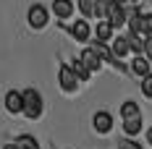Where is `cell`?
<instances>
[{"mask_svg":"<svg viewBox=\"0 0 152 149\" xmlns=\"http://www.w3.org/2000/svg\"><path fill=\"white\" fill-rule=\"evenodd\" d=\"M147 144H150V147H152V128H150V131H147Z\"/></svg>","mask_w":152,"mask_h":149,"instance_id":"24","label":"cell"},{"mask_svg":"<svg viewBox=\"0 0 152 149\" xmlns=\"http://www.w3.org/2000/svg\"><path fill=\"white\" fill-rule=\"evenodd\" d=\"M105 21L113 26V29H121L123 24H126V5H118V3H107V16Z\"/></svg>","mask_w":152,"mask_h":149,"instance_id":"4","label":"cell"},{"mask_svg":"<svg viewBox=\"0 0 152 149\" xmlns=\"http://www.w3.org/2000/svg\"><path fill=\"white\" fill-rule=\"evenodd\" d=\"M16 144H18L21 149H39L37 139H34V136H29V134H21L18 139H16Z\"/></svg>","mask_w":152,"mask_h":149,"instance_id":"17","label":"cell"},{"mask_svg":"<svg viewBox=\"0 0 152 149\" xmlns=\"http://www.w3.org/2000/svg\"><path fill=\"white\" fill-rule=\"evenodd\" d=\"M94 37H97V42H107V39H113V26L107 24L105 18L97 24V29H94Z\"/></svg>","mask_w":152,"mask_h":149,"instance_id":"13","label":"cell"},{"mask_svg":"<svg viewBox=\"0 0 152 149\" xmlns=\"http://www.w3.org/2000/svg\"><path fill=\"white\" fill-rule=\"evenodd\" d=\"M79 11L84 13V18H94V0H79Z\"/></svg>","mask_w":152,"mask_h":149,"instance_id":"18","label":"cell"},{"mask_svg":"<svg viewBox=\"0 0 152 149\" xmlns=\"http://www.w3.org/2000/svg\"><path fill=\"white\" fill-rule=\"evenodd\" d=\"M26 21H29L31 29H45L47 21H50V13H47L45 5H31L29 13H26Z\"/></svg>","mask_w":152,"mask_h":149,"instance_id":"3","label":"cell"},{"mask_svg":"<svg viewBox=\"0 0 152 149\" xmlns=\"http://www.w3.org/2000/svg\"><path fill=\"white\" fill-rule=\"evenodd\" d=\"M58 84H61V89L66 92V94H74V92L79 89V78H76V73L71 71V65H61V68H58Z\"/></svg>","mask_w":152,"mask_h":149,"instance_id":"2","label":"cell"},{"mask_svg":"<svg viewBox=\"0 0 152 149\" xmlns=\"http://www.w3.org/2000/svg\"><path fill=\"white\" fill-rule=\"evenodd\" d=\"M142 94H144L147 100H152V71L147 76H142Z\"/></svg>","mask_w":152,"mask_h":149,"instance_id":"20","label":"cell"},{"mask_svg":"<svg viewBox=\"0 0 152 149\" xmlns=\"http://www.w3.org/2000/svg\"><path fill=\"white\" fill-rule=\"evenodd\" d=\"M118 149H142L139 141H131V139H121L118 141Z\"/></svg>","mask_w":152,"mask_h":149,"instance_id":"21","label":"cell"},{"mask_svg":"<svg viewBox=\"0 0 152 149\" xmlns=\"http://www.w3.org/2000/svg\"><path fill=\"white\" fill-rule=\"evenodd\" d=\"M53 11L58 18H68L74 13V0H53Z\"/></svg>","mask_w":152,"mask_h":149,"instance_id":"9","label":"cell"},{"mask_svg":"<svg viewBox=\"0 0 152 149\" xmlns=\"http://www.w3.org/2000/svg\"><path fill=\"white\" fill-rule=\"evenodd\" d=\"M150 60L144 58V55H137V58H134V63H131V73H137V76H147L150 73Z\"/></svg>","mask_w":152,"mask_h":149,"instance_id":"12","label":"cell"},{"mask_svg":"<svg viewBox=\"0 0 152 149\" xmlns=\"http://www.w3.org/2000/svg\"><path fill=\"white\" fill-rule=\"evenodd\" d=\"M71 71L76 73V78H79V81H89V76H92L89 68L81 63V58H74V63H71Z\"/></svg>","mask_w":152,"mask_h":149,"instance_id":"15","label":"cell"},{"mask_svg":"<svg viewBox=\"0 0 152 149\" xmlns=\"http://www.w3.org/2000/svg\"><path fill=\"white\" fill-rule=\"evenodd\" d=\"M21 105H24V100H21V92L11 89L8 94H5V110H8V113L18 115V113H21Z\"/></svg>","mask_w":152,"mask_h":149,"instance_id":"8","label":"cell"},{"mask_svg":"<svg viewBox=\"0 0 152 149\" xmlns=\"http://www.w3.org/2000/svg\"><path fill=\"white\" fill-rule=\"evenodd\" d=\"M21 100H24V105H21V113H24L29 120H37L39 115H42V94H39L37 89L21 92Z\"/></svg>","mask_w":152,"mask_h":149,"instance_id":"1","label":"cell"},{"mask_svg":"<svg viewBox=\"0 0 152 149\" xmlns=\"http://www.w3.org/2000/svg\"><path fill=\"white\" fill-rule=\"evenodd\" d=\"M118 115H121L123 120H126V118H137V115H142V107H139L137 102H131V100H129V102H123V105H121Z\"/></svg>","mask_w":152,"mask_h":149,"instance_id":"14","label":"cell"},{"mask_svg":"<svg viewBox=\"0 0 152 149\" xmlns=\"http://www.w3.org/2000/svg\"><path fill=\"white\" fill-rule=\"evenodd\" d=\"M3 149H21V147H18V144H16V141H13V144H5V147H3Z\"/></svg>","mask_w":152,"mask_h":149,"instance_id":"23","label":"cell"},{"mask_svg":"<svg viewBox=\"0 0 152 149\" xmlns=\"http://www.w3.org/2000/svg\"><path fill=\"white\" fill-rule=\"evenodd\" d=\"M110 52H113L115 58H126V55L131 52L129 39H126V37H115V39H113V45H110Z\"/></svg>","mask_w":152,"mask_h":149,"instance_id":"10","label":"cell"},{"mask_svg":"<svg viewBox=\"0 0 152 149\" xmlns=\"http://www.w3.org/2000/svg\"><path fill=\"white\" fill-rule=\"evenodd\" d=\"M142 55L152 63V34H150V37H144V50H142Z\"/></svg>","mask_w":152,"mask_h":149,"instance_id":"22","label":"cell"},{"mask_svg":"<svg viewBox=\"0 0 152 149\" xmlns=\"http://www.w3.org/2000/svg\"><path fill=\"white\" fill-rule=\"evenodd\" d=\"M71 37H74L76 42H89V37H92V29H89V24L81 18V21H76L74 26H71Z\"/></svg>","mask_w":152,"mask_h":149,"instance_id":"7","label":"cell"},{"mask_svg":"<svg viewBox=\"0 0 152 149\" xmlns=\"http://www.w3.org/2000/svg\"><path fill=\"white\" fill-rule=\"evenodd\" d=\"M129 3H131V5H139V3H142V0H129Z\"/></svg>","mask_w":152,"mask_h":149,"instance_id":"26","label":"cell"},{"mask_svg":"<svg viewBox=\"0 0 152 149\" xmlns=\"http://www.w3.org/2000/svg\"><path fill=\"white\" fill-rule=\"evenodd\" d=\"M79 58H81V63L89 68V73H100V68H102V60L94 55V50H92V47L81 50V55H79Z\"/></svg>","mask_w":152,"mask_h":149,"instance_id":"6","label":"cell"},{"mask_svg":"<svg viewBox=\"0 0 152 149\" xmlns=\"http://www.w3.org/2000/svg\"><path fill=\"white\" fill-rule=\"evenodd\" d=\"M142 115H137V118H126L123 120V134L126 136H139L142 134Z\"/></svg>","mask_w":152,"mask_h":149,"instance_id":"11","label":"cell"},{"mask_svg":"<svg viewBox=\"0 0 152 149\" xmlns=\"http://www.w3.org/2000/svg\"><path fill=\"white\" fill-rule=\"evenodd\" d=\"M92 126H94L97 134H110V131H113V115H110L107 110H100V113H94Z\"/></svg>","mask_w":152,"mask_h":149,"instance_id":"5","label":"cell"},{"mask_svg":"<svg viewBox=\"0 0 152 149\" xmlns=\"http://www.w3.org/2000/svg\"><path fill=\"white\" fill-rule=\"evenodd\" d=\"M139 34H144V37H150V34H152V13H144V16H142V26H139Z\"/></svg>","mask_w":152,"mask_h":149,"instance_id":"19","label":"cell"},{"mask_svg":"<svg viewBox=\"0 0 152 149\" xmlns=\"http://www.w3.org/2000/svg\"><path fill=\"white\" fill-rule=\"evenodd\" d=\"M126 39H129V47H131V52L142 55V50H144V39H142L139 34H131V31H129V37H126Z\"/></svg>","mask_w":152,"mask_h":149,"instance_id":"16","label":"cell"},{"mask_svg":"<svg viewBox=\"0 0 152 149\" xmlns=\"http://www.w3.org/2000/svg\"><path fill=\"white\" fill-rule=\"evenodd\" d=\"M113 3H118V5H126V3H129V0H113Z\"/></svg>","mask_w":152,"mask_h":149,"instance_id":"25","label":"cell"}]
</instances>
